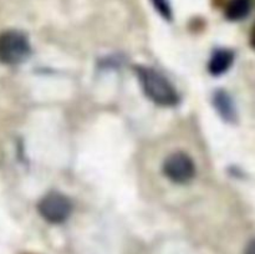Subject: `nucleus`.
<instances>
[{"label": "nucleus", "instance_id": "1", "mask_svg": "<svg viewBox=\"0 0 255 254\" xmlns=\"http://www.w3.org/2000/svg\"><path fill=\"white\" fill-rule=\"evenodd\" d=\"M136 74L146 96L154 104L164 107L178 105V92L163 75L146 66H136Z\"/></svg>", "mask_w": 255, "mask_h": 254}, {"label": "nucleus", "instance_id": "2", "mask_svg": "<svg viewBox=\"0 0 255 254\" xmlns=\"http://www.w3.org/2000/svg\"><path fill=\"white\" fill-rule=\"evenodd\" d=\"M30 44L27 37L16 30L0 34V61L5 65H17L29 57Z\"/></svg>", "mask_w": 255, "mask_h": 254}, {"label": "nucleus", "instance_id": "3", "mask_svg": "<svg viewBox=\"0 0 255 254\" xmlns=\"http://www.w3.org/2000/svg\"><path fill=\"white\" fill-rule=\"evenodd\" d=\"M39 213L45 221L50 223L59 224L69 218L72 211V204L67 197L64 194L51 192L46 194L37 204Z\"/></svg>", "mask_w": 255, "mask_h": 254}, {"label": "nucleus", "instance_id": "4", "mask_svg": "<svg viewBox=\"0 0 255 254\" xmlns=\"http://www.w3.org/2000/svg\"><path fill=\"white\" fill-rule=\"evenodd\" d=\"M163 172L174 183L184 184L193 179L196 174V166L188 154L177 152L164 161Z\"/></svg>", "mask_w": 255, "mask_h": 254}, {"label": "nucleus", "instance_id": "5", "mask_svg": "<svg viewBox=\"0 0 255 254\" xmlns=\"http://www.w3.org/2000/svg\"><path fill=\"white\" fill-rule=\"evenodd\" d=\"M234 60V55L231 50L221 49L217 50L211 57V61H209L208 70L212 75L214 76H218V75L224 74L226 71H228L229 67L232 66Z\"/></svg>", "mask_w": 255, "mask_h": 254}, {"label": "nucleus", "instance_id": "6", "mask_svg": "<svg viewBox=\"0 0 255 254\" xmlns=\"http://www.w3.org/2000/svg\"><path fill=\"white\" fill-rule=\"evenodd\" d=\"M253 0H231L227 5L226 16L232 21L242 20L249 14Z\"/></svg>", "mask_w": 255, "mask_h": 254}, {"label": "nucleus", "instance_id": "7", "mask_svg": "<svg viewBox=\"0 0 255 254\" xmlns=\"http://www.w3.org/2000/svg\"><path fill=\"white\" fill-rule=\"evenodd\" d=\"M214 105H216L219 114L223 116V119L228 120V121L236 119V109H234L231 97L226 91L217 92L216 96H214Z\"/></svg>", "mask_w": 255, "mask_h": 254}, {"label": "nucleus", "instance_id": "8", "mask_svg": "<svg viewBox=\"0 0 255 254\" xmlns=\"http://www.w3.org/2000/svg\"><path fill=\"white\" fill-rule=\"evenodd\" d=\"M151 1L152 4H153L154 9L158 11V14L161 15L163 19L172 20V9L168 0H151Z\"/></svg>", "mask_w": 255, "mask_h": 254}, {"label": "nucleus", "instance_id": "9", "mask_svg": "<svg viewBox=\"0 0 255 254\" xmlns=\"http://www.w3.org/2000/svg\"><path fill=\"white\" fill-rule=\"evenodd\" d=\"M246 254H255V239L248 244L246 249Z\"/></svg>", "mask_w": 255, "mask_h": 254}, {"label": "nucleus", "instance_id": "10", "mask_svg": "<svg viewBox=\"0 0 255 254\" xmlns=\"http://www.w3.org/2000/svg\"><path fill=\"white\" fill-rule=\"evenodd\" d=\"M252 45H253V47L255 49V25L253 27V31H252Z\"/></svg>", "mask_w": 255, "mask_h": 254}]
</instances>
